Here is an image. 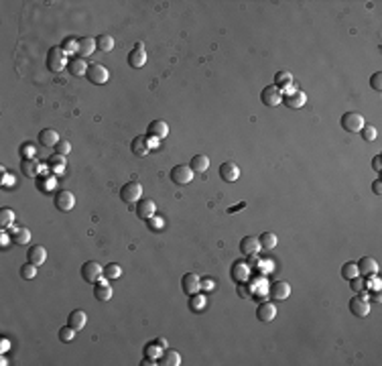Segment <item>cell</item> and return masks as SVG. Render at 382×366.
<instances>
[{"instance_id":"e0dca14e","label":"cell","mask_w":382,"mask_h":366,"mask_svg":"<svg viewBox=\"0 0 382 366\" xmlns=\"http://www.w3.org/2000/svg\"><path fill=\"white\" fill-rule=\"evenodd\" d=\"M268 293H270L272 299L285 301V299H289V295H291V285H289L287 281H275V283L270 285Z\"/></svg>"},{"instance_id":"8992f818","label":"cell","mask_w":382,"mask_h":366,"mask_svg":"<svg viewBox=\"0 0 382 366\" xmlns=\"http://www.w3.org/2000/svg\"><path fill=\"white\" fill-rule=\"evenodd\" d=\"M169 177H171V181L177 183V185H187V183H191V179H193V171H191L189 165L181 163V165H175V167L171 169Z\"/></svg>"},{"instance_id":"836d02e7","label":"cell","mask_w":382,"mask_h":366,"mask_svg":"<svg viewBox=\"0 0 382 366\" xmlns=\"http://www.w3.org/2000/svg\"><path fill=\"white\" fill-rule=\"evenodd\" d=\"M96 47H98L100 51H104V53H110V51L114 49V37H110V35H100V37H96Z\"/></svg>"},{"instance_id":"4dcf8cb0","label":"cell","mask_w":382,"mask_h":366,"mask_svg":"<svg viewBox=\"0 0 382 366\" xmlns=\"http://www.w3.org/2000/svg\"><path fill=\"white\" fill-rule=\"evenodd\" d=\"M189 167L193 173H203L209 169V159L205 155H195V157H191Z\"/></svg>"},{"instance_id":"7bdbcfd3","label":"cell","mask_w":382,"mask_h":366,"mask_svg":"<svg viewBox=\"0 0 382 366\" xmlns=\"http://www.w3.org/2000/svg\"><path fill=\"white\" fill-rule=\"evenodd\" d=\"M37 187H39V191H51L53 187H55V179L53 177H39L37 179Z\"/></svg>"},{"instance_id":"ba28073f","label":"cell","mask_w":382,"mask_h":366,"mask_svg":"<svg viewBox=\"0 0 382 366\" xmlns=\"http://www.w3.org/2000/svg\"><path fill=\"white\" fill-rule=\"evenodd\" d=\"M55 207L61 212H71L75 207V195L69 189H61L55 195Z\"/></svg>"},{"instance_id":"8d00e7d4","label":"cell","mask_w":382,"mask_h":366,"mask_svg":"<svg viewBox=\"0 0 382 366\" xmlns=\"http://www.w3.org/2000/svg\"><path fill=\"white\" fill-rule=\"evenodd\" d=\"M77 45H79V39H75V37H65L59 47L63 49L65 55H71V53H77Z\"/></svg>"},{"instance_id":"83f0119b","label":"cell","mask_w":382,"mask_h":366,"mask_svg":"<svg viewBox=\"0 0 382 366\" xmlns=\"http://www.w3.org/2000/svg\"><path fill=\"white\" fill-rule=\"evenodd\" d=\"M10 240H12L14 244H18V246H24V244H29V240H31V230L24 228V226H20V228H14V226H12V230H10Z\"/></svg>"},{"instance_id":"db71d44e","label":"cell","mask_w":382,"mask_h":366,"mask_svg":"<svg viewBox=\"0 0 382 366\" xmlns=\"http://www.w3.org/2000/svg\"><path fill=\"white\" fill-rule=\"evenodd\" d=\"M372 191H374L376 195H380V193H382V181H380V179H376V181L372 183Z\"/></svg>"},{"instance_id":"9c48e42d","label":"cell","mask_w":382,"mask_h":366,"mask_svg":"<svg viewBox=\"0 0 382 366\" xmlns=\"http://www.w3.org/2000/svg\"><path fill=\"white\" fill-rule=\"evenodd\" d=\"M230 277H232V281L238 283V285L246 283L248 277H250V267H248V263H244V260H236V263L232 265V269H230Z\"/></svg>"},{"instance_id":"603a6c76","label":"cell","mask_w":382,"mask_h":366,"mask_svg":"<svg viewBox=\"0 0 382 366\" xmlns=\"http://www.w3.org/2000/svg\"><path fill=\"white\" fill-rule=\"evenodd\" d=\"M256 318H258L260 322L268 324V322H272V320L277 318V307H275L270 301H262V303L256 307Z\"/></svg>"},{"instance_id":"bcb514c9","label":"cell","mask_w":382,"mask_h":366,"mask_svg":"<svg viewBox=\"0 0 382 366\" xmlns=\"http://www.w3.org/2000/svg\"><path fill=\"white\" fill-rule=\"evenodd\" d=\"M55 151H57L59 155L65 157V155H69V151H71V143H69L67 139H61V141L55 145Z\"/></svg>"},{"instance_id":"7402d4cb","label":"cell","mask_w":382,"mask_h":366,"mask_svg":"<svg viewBox=\"0 0 382 366\" xmlns=\"http://www.w3.org/2000/svg\"><path fill=\"white\" fill-rule=\"evenodd\" d=\"M258 250H262V246H260V242H258L256 236H244L240 240V252L242 254L250 256V254H258Z\"/></svg>"},{"instance_id":"30bf717a","label":"cell","mask_w":382,"mask_h":366,"mask_svg":"<svg viewBox=\"0 0 382 366\" xmlns=\"http://www.w3.org/2000/svg\"><path fill=\"white\" fill-rule=\"evenodd\" d=\"M145 63H147V51H145V45H143V43H137L134 49L128 53V65H130L132 69H141Z\"/></svg>"},{"instance_id":"2e32d148","label":"cell","mask_w":382,"mask_h":366,"mask_svg":"<svg viewBox=\"0 0 382 366\" xmlns=\"http://www.w3.org/2000/svg\"><path fill=\"white\" fill-rule=\"evenodd\" d=\"M112 295H114V291H112V285L108 283V279H100V281L94 285V297H96L98 301H110Z\"/></svg>"},{"instance_id":"484cf974","label":"cell","mask_w":382,"mask_h":366,"mask_svg":"<svg viewBox=\"0 0 382 366\" xmlns=\"http://www.w3.org/2000/svg\"><path fill=\"white\" fill-rule=\"evenodd\" d=\"M88 67H90V65H88V63H86V59H81V57H71V59H69V63H67L69 73H71V75H75V77L86 75Z\"/></svg>"},{"instance_id":"6f0895ef","label":"cell","mask_w":382,"mask_h":366,"mask_svg":"<svg viewBox=\"0 0 382 366\" xmlns=\"http://www.w3.org/2000/svg\"><path fill=\"white\" fill-rule=\"evenodd\" d=\"M0 244H2V248L8 244V234H6V232H2V236H0Z\"/></svg>"},{"instance_id":"681fc988","label":"cell","mask_w":382,"mask_h":366,"mask_svg":"<svg viewBox=\"0 0 382 366\" xmlns=\"http://www.w3.org/2000/svg\"><path fill=\"white\" fill-rule=\"evenodd\" d=\"M370 86H372L376 92H380L382 90V73L380 71H374V73L370 75Z\"/></svg>"},{"instance_id":"e575fe53","label":"cell","mask_w":382,"mask_h":366,"mask_svg":"<svg viewBox=\"0 0 382 366\" xmlns=\"http://www.w3.org/2000/svg\"><path fill=\"white\" fill-rule=\"evenodd\" d=\"M120 277H122V269H120L118 263H110V265L104 267V279L116 281V279H120Z\"/></svg>"},{"instance_id":"ab89813d","label":"cell","mask_w":382,"mask_h":366,"mask_svg":"<svg viewBox=\"0 0 382 366\" xmlns=\"http://www.w3.org/2000/svg\"><path fill=\"white\" fill-rule=\"evenodd\" d=\"M37 269H39V267L31 265V263L26 260V265H22V267H20V277H22L24 281H31V279H35V277H37Z\"/></svg>"},{"instance_id":"cb8c5ba5","label":"cell","mask_w":382,"mask_h":366,"mask_svg":"<svg viewBox=\"0 0 382 366\" xmlns=\"http://www.w3.org/2000/svg\"><path fill=\"white\" fill-rule=\"evenodd\" d=\"M272 86H277V88L283 90V92H289V90H293V75H291L287 69H281V71L275 73Z\"/></svg>"},{"instance_id":"9f6ffc18","label":"cell","mask_w":382,"mask_h":366,"mask_svg":"<svg viewBox=\"0 0 382 366\" xmlns=\"http://www.w3.org/2000/svg\"><path fill=\"white\" fill-rule=\"evenodd\" d=\"M155 344H159V346H161V348H163V350H165V348H167V346H169V344H167V340H165V338H157V340H155Z\"/></svg>"},{"instance_id":"c3c4849f","label":"cell","mask_w":382,"mask_h":366,"mask_svg":"<svg viewBox=\"0 0 382 366\" xmlns=\"http://www.w3.org/2000/svg\"><path fill=\"white\" fill-rule=\"evenodd\" d=\"M147 222H149V230H153V232H159V230L163 228V224H165L163 218H159V216H153V218H149Z\"/></svg>"},{"instance_id":"5bb4252c","label":"cell","mask_w":382,"mask_h":366,"mask_svg":"<svg viewBox=\"0 0 382 366\" xmlns=\"http://www.w3.org/2000/svg\"><path fill=\"white\" fill-rule=\"evenodd\" d=\"M181 289L185 295H195L199 289H201V279L195 275V273H185L183 279H181Z\"/></svg>"},{"instance_id":"3957f363","label":"cell","mask_w":382,"mask_h":366,"mask_svg":"<svg viewBox=\"0 0 382 366\" xmlns=\"http://www.w3.org/2000/svg\"><path fill=\"white\" fill-rule=\"evenodd\" d=\"M340 122H342V128H344L346 133H360V130L366 126L364 116H362L360 112H346V114L340 118Z\"/></svg>"},{"instance_id":"f1b7e54d","label":"cell","mask_w":382,"mask_h":366,"mask_svg":"<svg viewBox=\"0 0 382 366\" xmlns=\"http://www.w3.org/2000/svg\"><path fill=\"white\" fill-rule=\"evenodd\" d=\"M96 49H98V47H96V41H94L92 37H81V39H79L77 53H79V57H81V59H86V57L94 55V51H96Z\"/></svg>"},{"instance_id":"f546056e","label":"cell","mask_w":382,"mask_h":366,"mask_svg":"<svg viewBox=\"0 0 382 366\" xmlns=\"http://www.w3.org/2000/svg\"><path fill=\"white\" fill-rule=\"evenodd\" d=\"M159 364L161 366H179L181 364V354L175 352V350H169L165 348L163 354L159 356Z\"/></svg>"},{"instance_id":"f35d334b","label":"cell","mask_w":382,"mask_h":366,"mask_svg":"<svg viewBox=\"0 0 382 366\" xmlns=\"http://www.w3.org/2000/svg\"><path fill=\"white\" fill-rule=\"evenodd\" d=\"M342 277L348 279V281H352L354 277H358V267H356L354 260H348V263L342 265Z\"/></svg>"},{"instance_id":"ac0fdd59","label":"cell","mask_w":382,"mask_h":366,"mask_svg":"<svg viewBox=\"0 0 382 366\" xmlns=\"http://www.w3.org/2000/svg\"><path fill=\"white\" fill-rule=\"evenodd\" d=\"M130 151L134 153V157H147L151 153V143L147 137H134L132 143H130Z\"/></svg>"},{"instance_id":"d590c367","label":"cell","mask_w":382,"mask_h":366,"mask_svg":"<svg viewBox=\"0 0 382 366\" xmlns=\"http://www.w3.org/2000/svg\"><path fill=\"white\" fill-rule=\"evenodd\" d=\"M258 242H260V246H262L264 250H272L279 240H277V236H275L272 232H262V234L258 236Z\"/></svg>"},{"instance_id":"52a82bcc","label":"cell","mask_w":382,"mask_h":366,"mask_svg":"<svg viewBox=\"0 0 382 366\" xmlns=\"http://www.w3.org/2000/svg\"><path fill=\"white\" fill-rule=\"evenodd\" d=\"M260 100H262L264 106L275 108V106H279L283 102V94H281V90L277 86H266L262 90V94H260Z\"/></svg>"},{"instance_id":"6da1fadb","label":"cell","mask_w":382,"mask_h":366,"mask_svg":"<svg viewBox=\"0 0 382 366\" xmlns=\"http://www.w3.org/2000/svg\"><path fill=\"white\" fill-rule=\"evenodd\" d=\"M45 63H47V69H51L53 73H59V71L65 69V65H67L69 61H67V55L63 53V49H61L59 45H55V47L49 49Z\"/></svg>"},{"instance_id":"60d3db41","label":"cell","mask_w":382,"mask_h":366,"mask_svg":"<svg viewBox=\"0 0 382 366\" xmlns=\"http://www.w3.org/2000/svg\"><path fill=\"white\" fill-rule=\"evenodd\" d=\"M161 352H163V348H161L159 344H155V342H151V344H147V346H145V356H149V358L159 360Z\"/></svg>"},{"instance_id":"f907efd6","label":"cell","mask_w":382,"mask_h":366,"mask_svg":"<svg viewBox=\"0 0 382 366\" xmlns=\"http://www.w3.org/2000/svg\"><path fill=\"white\" fill-rule=\"evenodd\" d=\"M350 287H352V291H362V289H366V281L364 279H360V277H354L352 281H350Z\"/></svg>"},{"instance_id":"d6986e66","label":"cell","mask_w":382,"mask_h":366,"mask_svg":"<svg viewBox=\"0 0 382 366\" xmlns=\"http://www.w3.org/2000/svg\"><path fill=\"white\" fill-rule=\"evenodd\" d=\"M155 212H157V203L153 201V199H139L137 201V216L139 218H143V220H149V218H153L155 216Z\"/></svg>"},{"instance_id":"11a10c76","label":"cell","mask_w":382,"mask_h":366,"mask_svg":"<svg viewBox=\"0 0 382 366\" xmlns=\"http://www.w3.org/2000/svg\"><path fill=\"white\" fill-rule=\"evenodd\" d=\"M201 287H203V289H211V287H213L211 279H201Z\"/></svg>"},{"instance_id":"7c38bea8","label":"cell","mask_w":382,"mask_h":366,"mask_svg":"<svg viewBox=\"0 0 382 366\" xmlns=\"http://www.w3.org/2000/svg\"><path fill=\"white\" fill-rule=\"evenodd\" d=\"M169 135V124L165 120H153L149 126H147V137L149 139H155V141H161Z\"/></svg>"},{"instance_id":"f5cc1de1","label":"cell","mask_w":382,"mask_h":366,"mask_svg":"<svg viewBox=\"0 0 382 366\" xmlns=\"http://www.w3.org/2000/svg\"><path fill=\"white\" fill-rule=\"evenodd\" d=\"M372 169H374L376 173H380V171H382V161H380V155H376V157L372 159Z\"/></svg>"},{"instance_id":"816d5d0a","label":"cell","mask_w":382,"mask_h":366,"mask_svg":"<svg viewBox=\"0 0 382 366\" xmlns=\"http://www.w3.org/2000/svg\"><path fill=\"white\" fill-rule=\"evenodd\" d=\"M14 183H16L14 175H6V171L2 169V185H4V187H10V185H14Z\"/></svg>"},{"instance_id":"d6a6232c","label":"cell","mask_w":382,"mask_h":366,"mask_svg":"<svg viewBox=\"0 0 382 366\" xmlns=\"http://www.w3.org/2000/svg\"><path fill=\"white\" fill-rule=\"evenodd\" d=\"M20 171L24 177H35L39 173V163L35 159H22L20 163Z\"/></svg>"},{"instance_id":"7dc6e473","label":"cell","mask_w":382,"mask_h":366,"mask_svg":"<svg viewBox=\"0 0 382 366\" xmlns=\"http://www.w3.org/2000/svg\"><path fill=\"white\" fill-rule=\"evenodd\" d=\"M35 153H37V149H35V145H31V143H24V145L20 147L22 159H35Z\"/></svg>"},{"instance_id":"f6af8a7d","label":"cell","mask_w":382,"mask_h":366,"mask_svg":"<svg viewBox=\"0 0 382 366\" xmlns=\"http://www.w3.org/2000/svg\"><path fill=\"white\" fill-rule=\"evenodd\" d=\"M360 133H362V139H364V141H368V143L376 141V137H378V130H376L374 126H364Z\"/></svg>"},{"instance_id":"7a4b0ae2","label":"cell","mask_w":382,"mask_h":366,"mask_svg":"<svg viewBox=\"0 0 382 366\" xmlns=\"http://www.w3.org/2000/svg\"><path fill=\"white\" fill-rule=\"evenodd\" d=\"M104 277V267L98 265L96 260H88L81 265V279L90 285H96L100 279Z\"/></svg>"},{"instance_id":"d4e9b609","label":"cell","mask_w":382,"mask_h":366,"mask_svg":"<svg viewBox=\"0 0 382 366\" xmlns=\"http://www.w3.org/2000/svg\"><path fill=\"white\" fill-rule=\"evenodd\" d=\"M350 311L356 316V318H366L370 316V303L366 299H360V297H354L350 301Z\"/></svg>"},{"instance_id":"5b68a950","label":"cell","mask_w":382,"mask_h":366,"mask_svg":"<svg viewBox=\"0 0 382 366\" xmlns=\"http://www.w3.org/2000/svg\"><path fill=\"white\" fill-rule=\"evenodd\" d=\"M86 77H88L92 84L102 86V84H106V82H108L110 73H108V69H106L102 63H92V65L88 67V71H86Z\"/></svg>"},{"instance_id":"4fadbf2b","label":"cell","mask_w":382,"mask_h":366,"mask_svg":"<svg viewBox=\"0 0 382 366\" xmlns=\"http://www.w3.org/2000/svg\"><path fill=\"white\" fill-rule=\"evenodd\" d=\"M220 177L226 183L238 181V177H240V167H238L234 161H224V163L220 165Z\"/></svg>"},{"instance_id":"ffe728a7","label":"cell","mask_w":382,"mask_h":366,"mask_svg":"<svg viewBox=\"0 0 382 366\" xmlns=\"http://www.w3.org/2000/svg\"><path fill=\"white\" fill-rule=\"evenodd\" d=\"M26 260H29L31 265H35V267H41V265H45V260H47V250H45L41 244H35V246H31V248L26 250Z\"/></svg>"},{"instance_id":"680465c9","label":"cell","mask_w":382,"mask_h":366,"mask_svg":"<svg viewBox=\"0 0 382 366\" xmlns=\"http://www.w3.org/2000/svg\"><path fill=\"white\" fill-rule=\"evenodd\" d=\"M8 350V342L6 340H2V352H6Z\"/></svg>"},{"instance_id":"44dd1931","label":"cell","mask_w":382,"mask_h":366,"mask_svg":"<svg viewBox=\"0 0 382 366\" xmlns=\"http://www.w3.org/2000/svg\"><path fill=\"white\" fill-rule=\"evenodd\" d=\"M86 324H88V316H86L84 309H73V311L67 316V326L73 328L75 332H81V330L86 328Z\"/></svg>"},{"instance_id":"9a60e30c","label":"cell","mask_w":382,"mask_h":366,"mask_svg":"<svg viewBox=\"0 0 382 366\" xmlns=\"http://www.w3.org/2000/svg\"><path fill=\"white\" fill-rule=\"evenodd\" d=\"M356 267H358V275H362V277H370V275L378 273V263L372 256H362L356 263Z\"/></svg>"},{"instance_id":"ee69618b","label":"cell","mask_w":382,"mask_h":366,"mask_svg":"<svg viewBox=\"0 0 382 366\" xmlns=\"http://www.w3.org/2000/svg\"><path fill=\"white\" fill-rule=\"evenodd\" d=\"M73 338H75V330H73V328L63 326V328L59 330V340H61V342H71Z\"/></svg>"},{"instance_id":"4316f807","label":"cell","mask_w":382,"mask_h":366,"mask_svg":"<svg viewBox=\"0 0 382 366\" xmlns=\"http://www.w3.org/2000/svg\"><path fill=\"white\" fill-rule=\"evenodd\" d=\"M59 141H61V137H59V133L53 130V128H43V130L39 133V143H41L43 147H55Z\"/></svg>"},{"instance_id":"74e56055","label":"cell","mask_w":382,"mask_h":366,"mask_svg":"<svg viewBox=\"0 0 382 366\" xmlns=\"http://www.w3.org/2000/svg\"><path fill=\"white\" fill-rule=\"evenodd\" d=\"M14 218H16V214H14L10 207H2V210H0V226H2V228H12Z\"/></svg>"},{"instance_id":"277c9868","label":"cell","mask_w":382,"mask_h":366,"mask_svg":"<svg viewBox=\"0 0 382 366\" xmlns=\"http://www.w3.org/2000/svg\"><path fill=\"white\" fill-rule=\"evenodd\" d=\"M141 197H143V187H141V183L128 181L122 185V189H120V199H122L124 203L139 201Z\"/></svg>"},{"instance_id":"1f68e13d","label":"cell","mask_w":382,"mask_h":366,"mask_svg":"<svg viewBox=\"0 0 382 366\" xmlns=\"http://www.w3.org/2000/svg\"><path fill=\"white\" fill-rule=\"evenodd\" d=\"M47 165H49V169H51L53 173H63V171H65V157L59 155V153H55V155L49 157Z\"/></svg>"},{"instance_id":"b9f144b4","label":"cell","mask_w":382,"mask_h":366,"mask_svg":"<svg viewBox=\"0 0 382 366\" xmlns=\"http://www.w3.org/2000/svg\"><path fill=\"white\" fill-rule=\"evenodd\" d=\"M203 305H205V295H191L189 299V307L193 309V311H201L203 309Z\"/></svg>"},{"instance_id":"8fae6325","label":"cell","mask_w":382,"mask_h":366,"mask_svg":"<svg viewBox=\"0 0 382 366\" xmlns=\"http://www.w3.org/2000/svg\"><path fill=\"white\" fill-rule=\"evenodd\" d=\"M305 102H307V96L301 92V90H289V92H285V96H283V104H287L289 108H303L305 106Z\"/></svg>"}]
</instances>
